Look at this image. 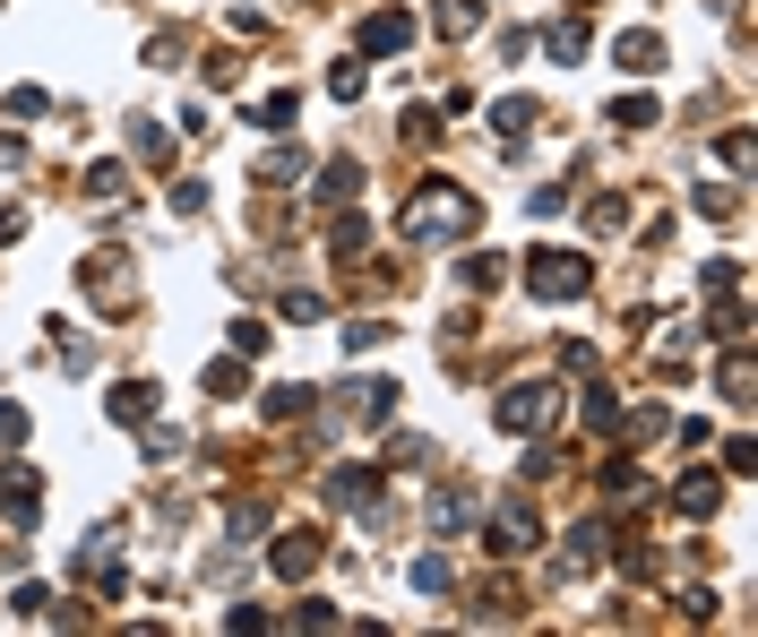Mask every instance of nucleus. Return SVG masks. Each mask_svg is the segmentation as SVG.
<instances>
[{
	"instance_id": "f257e3e1",
	"label": "nucleus",
	"mask_w": 758,
	"mask_h": 637,
	"mask_svg": "<svg viewBox=\"0 0 758 637\" xmlns=\"http://www.w3.org/2000/svg\"><path fill=\"white\" fill-rule=\"evenodd\" d=\"M483 224V207H474V190H457L449 173H431L423 190L405 198V216H396V233L414 242V251H431V242H457V233H474Z\"/></svg>"
},
{
	"instance_id": "f03ea898",
	"label": "nucleus",
	"mask_w": 758,
	"mask_h": 637,
	"mask_svg": "<svg viewBox=\"0 0 758 637\" xmlns=\"http://www.w3.org/2000/svg\"><path fill=\"white\" fill-rule=\"evenodd\" d=\"M492 422L509 431V440H534V431H552V422H561V388H552V380L500 388V396H492Z\"/></svg>"
},
{
	"instance_id": "7ed1b4c3",
	"label": "nucleus",
	"mask_w": 758,
	"mask_h": 637,
	"mask_svg": "<svg viewBox=\"0 0 758 637\" xmlns=\"http://www.w3.org/2000/svg\"><path fill=\"white\" fill-rule=\"evenodd\" d=\"M587 285H594L587 251H526V293L534 302H578Z\"/></svg>"
},
{
	"instance_id": "20e7f679",
	"label": "nucleus",
	"mask_w": 758,
	"mask_h": 637,
	"mask_svg": "<svg viewBox=\"0 0 758 637\" xmlns=\"http://www.w3.org/2000/svg\"><path fill=\"white\" fill-rule=\"evenodd\" d=\"M534 535H543V517H534L526 491H500L492 517H483V542H492L500 560H518V551H534Z\"/></svg>"
},
{
	"instance_id": "39448f33",
	"label": "nucleus",
	"mask_w": 758,
	"mask_h": 637,
	"mask_svg": "<svg viewBox=\"0 0 758 637\" xmlns=\"http://www.w3.org/2000/svg\"><path fill=\"white\" fill-rule=\"evenodd\" d=\"M35 509H43V482H35V465H0V517H9V535H18V542L35 535Z\"/></svg>"
},
{
	"instance_id": "423d86ee",
	"label": "nucleus",
	"mask_w": 758,
	"mask_h": 637,
	"mask_svg": "<svg viewBox=\"0 0 758 637\" xmlns=\"http://www.w3.org/2000/svg\"><path fill=\"white\" fill-rule=\"evenodd\" d=\"M603 551H612V526H603V517H587V526H569L552 577H587V569H603Z\"/></svg>"
},
{
	"instance_id": "0eeeda50",
	"label": "nucleus",
	"mask_w": 758,
	"mask_h": 637,
	"mask_svg": "<svg viewBox=\"0 0 758 637\" xmlns=\"http://www.w3.org/2000/svg\"><path fill=\"white\" fill-rule=\"evenodd\" d=\"M354 43H363V52H380V61H388V52H405V43H414V9H371L363 27H354Z\"/></svg>"
},
{
	"instance_id": "6e6552de",
	"label": "nucleus",
	"mask_w": 758,
	"mask_h": 637,
	"mask_svg": "<svg viewBox=\"0 0 758 637\" xmlns=\"http://www.w3.org/2000/svg\"><path fill=\"white\" fill-rule=\"evenodd\" d=\"M78 276H87V293H96L104 311H121V302H130V267H121V251H96Z\"/></svg>"
},
{
	"instance_id": "1a4fd4ad",
	"label": "nucleus",
	"mask_w": 758,
	"mask_h": 637,
	"mask_svg": "<svg viewBox=\"0 0 758 637\" xmlns=\"http://www.w3.org/2000/svg\"><path fill=\"white\" fill-rule=\"evenodd\" d=\"M612 61H621L629 78H656V69H663V35L656 27H629L621 43H612Z\"/></svg>"
},
{
	"instance_id": "9d476101",
	"label": "nucleus",
	"mask_w": 758,
	"mask_h": 637,
	"mask_svg": "<svg viewBox=\"0 0 758 637\" xmlns=\"http://www.w3.org/2000/svg\"><path fill=\"white\" fill-rule=\"evenodd\" d=\"M112 422H121V431H147V422H156V380H121L112 388Z\"/></svg>"
},
{
	"instance_id": "9b49d317",
	"label": "nucleus",
	"mask_w": 758,
	"mask_h": 637,
	"mask_svg": "<svg viewBox=\"0 0 758 637\" xmlns=\"http://www.w3.org/2000/svg\"><path fill=\"white\" fill-rule=\"evenodd\" d=\"M328 500H336V509H363V500H380V465H336V474H328Z\"/></svg>"
},
{
	"instance_id": "f8f14e48",
	"label": "nucleus",
	"mask_w": 758,
	"mask_h": 637,
	"mask_svg": "<svg viewBox=\"0 0 758 637\" xmlns=\"http://www.w3.org/2000/svg\"><path fill=\"white\" fill-rule=\"evenodd\" d=\"M267 560H276V577H311L319 560H328V542H319V535H285Z\"/></svg>"
},
{
	"instance_id": "ddd939ff",
	"label": "nucleus",
	"mask_w": 758,
	"mask_h": 637,
	"mask_svg": "<svg viewBox=\"0 0 758 637\" xmlns=\"http://www.w3.org/2000/svg\"><path fill=\"white\" fill-rule=\"evenodd\" d=\"M465 526H474V491H465V482H449V491L431 500V535H465Z\"/></svg>"
},
{
	"instance_id": "4468645a",
	"label": "nucleus",
	"mask_w": 758,
	"mask_h": 637,
	"mask_svg": "<svg viewBox=\"0 0 758 637\" xmlns=\"http://www.w3.org/2000/svg\"><path fill=\"white\" fill-rule=\"evenodd\" d=\"M716 500H725V482H716V474H681V482H672V509H681V517H716Z\"/></svg>"
},
{
	"instance_id": "2eb2a0df",
	"label": "nucleus",
	"mask_w": 758,
	"mask_h": 637,
	"mask_svg": "<svg viewBox=\"0 0 758 637\" xmlns=\"http://www.w3.org/2000/svg\"><path fill=\"white\" fill-rule=\"evenodd\" d=\"M543 61H587V27H578V18H552V27H543Z\"/></svg>"
},
{
	"instance_id": "dca6fc26",
	"label": "nucleus",
	"mask_w": 758,
	"mask_h": 637,
	"mask_svg": "<svg viewBox=\"0 0 758 637\" xmlns=\"http://www.w3.org/2000/svg\"><path fill=\"white\" fill-rule=\"evenodd\" d=\"M354 190H363V164H354V156H328V164H319V198H328V207H345Z\"/></svg>"
},
{
	"instance_id": "f3484780",
	"label": "nucleus",
	"mask_w": 758,
	"mask_h": 637,
	"mask_svg": "<svg viewBox=\"0 0 758 637\" xmlns=\"http://www.w3.org/2000/svg\"><path fill=\"white\" fill-rule=\"evenodd\" d=\"M302 173H311V156L294 147V129H285V147H276V156H259V190H276V182H302Z\"/></svg>"
},
{
	"instance_id": "a211bd4d",
	"label": "nucleus",
	"mask_w": 758,
	"mask_h": 637,
	"mask_svg": "<svg viewBox=\"0 0 758 637\" xmlns=\"http://www.w3.org/2000/svg\"><path fill=\"white\" fill-rule=\"evenodd\" d=\"M396 396H405L396 380H363V388H354V422H388V414H396Z\"/></svg>"
},
{
	"instance_id": "6ab92c4d",
	"label": "nucleus",
	"mask_w": 758,
	"mask_h": 637,
	"mask_svg": "<svg viewBox=\"0 0 758 637\" xmlns=\"http://www.w3.org/2000/svg\"><path fill=\"white\" fill-rule=\"evenodd\" d=\"M78 190L96 198V207H121V198H130V173H121V164H87V182H78Z\"/></svg>"
},
{
	"instance_id": "aec40b11",
	"label": "nucleus",
	"mask_w": 758,
	"mask_h": 637,
	"mask_svg": "<svg viewBox=\"0 0 758 637\" xmlns=\"http://www.w3.org/2000/svg\"><path fill=\"white\" fill-rule=\"evenodd\" d=\"M698 336H716V345H741V336H750V311H741V302H716V311H707V327H698Z\"/></svg>"
},
{
	"instance_id": "412c9836",
	"label": "nucleus",
	"mask_w": 758,
	"mask_h": 637,
	"mask_svg": "<svg viewBox=\"0 0 758 637\" xmlns=\"http://www.w3.org/2000/svg\"><path fill=\"white\" fill-rule=\"evenodd\" d=\"M716 388H725V405H750V345H725V371H716Z\"/></svg>"
},
{
	"instance_id": "4be33fe9",
	"label": "nucleus",
	"mask_w": 758,
	"mask_h": 637,
	"mask_svg": "<svg viewBox=\"0 0 758 637\" xmlns=\"http://www.w3.org/2000/svg\"><path fill=\"white\" fill-rule=\"evenodd\" d=\"M250 121H259V129H276V138H285V129L302 121V96H294V87H276V96H259V112H250Z\"/></svg>"
},
{
	"instance_id": "5701e85b",
	"label": "nucleus",
	"mask_w": 758,
	"mask_h": 637,
	"mask_svg": "<svg viewBox=\"0 0 758 637\" xmlns=\"http://www.w3.org/2000/svg\"><path fill=\"white\" fill-rule=\"evenodd\" d=\"M267 422H311V388H267Z\"/></svg>"
},
{
	"instance_id": "b1692460",
	"label": "nucleus",
	"mask_w": 758,
	"mask_h": 637,
	"mask_svg": "<svg viewBox=\"0 0 758 637\" xmlns=\"http://www.w3.org/2000/svg\"><path fill=\"white\" fill-rule=\"evenodd\" d=\"M603 121H612V129H656L663 112H656V96H621L612 112H603Z\"/></svg>"
},
{
	"instance_id": "393cba45",
	"label": "nucleus",
	"mask_w": 758,
	"mask_h": 637,
	"mask_svg": "<svg viewBox=\"0 0 758 637\" xmlns=\"http://www.w3.org/2000/svg\"><path fill=\"white\" fill-rule=\"evenodd\" d=\"M431 18H440V35H474L483 27V0H440Z\"/></svg>"
},
{
	"instance_id": "a878e982",
	"label": "nucleus",
	"mask_w": 758,
	"mask_h": 637,
	"mask_svg": "<svg viewBox=\"0 0 758 637\" xmlns=\"http://www.w3.org/2000/svg\"><path fill=\"white\" fill-rule=\"evenodd\" d=\"M198 388H207V396H242V353L207 362V371H198Z\"/></svg>"
},
{
	"instance_id": "bb28decb",
	"label": "nucleus",
	"mask_w": 758,
	"mask_h": 637,
	"mask_svg": "<svg viewBox=\"0 0 758 637\" xmlns=\"http://www.w3.org/2000/svg\"><path fill=\"white\" fill-rule=\"evenodd\" d=\"M414 595H449V586H457V577H449V560H440V551H423V560H414Z\"/></svg>"
},
{
	"instance_id": "cd10ccee",
	"label": "nucleus",
	"mask_w": 758,
	"mask_h": 637,
	"mask_svg": "<svg viewBox=\"0 0 758 637\" xmlns=\"http://www.w3.org/2000/svg\"><path fill=\"white\" fill-rule=\"evenodd\" d=\"M259 526H267L259 500H233V509H225V535H233V542H259Z\"/></svg>"
},
{
	"instance_id": "c85d7f7f",
	"label": "nucleus",
	"mask_w": 758,
	"mask_h": 637,
	"mask_svg": "<svg viewBox=\"0 0 758 637\" xmlns=\"http://www.w3.org/2000/svg\"><path fill=\"white\" fill-rule=\"evenodd\" d=\"M363 242H371L363 207H354V216H336V233H328V251H336V258H354V251H363Z\"/></svg>"
},
{
	"instance_id": "c756f323",
	"label": "nucleus",
	"mask_w": 758,
	"mask_h": 637,
	"mask_svg": "<svg viewBox=\"0 0 758 637\" xmlns=\"http://www.w3.org/2000/svg\"><path fill=\"white\" fill-rule=\"evenodd\" d=\"M130 147H138L147 164H165V156H173V129H156V121H130Z\"/></svg>"
},
{
	"instance_id": "7c9ffc66",
	"label": "nucleus",
	"mask_w": 758,
	"mask_h": 637,
	"mask_svg": "<svg viewBox=\"0 0 758 637\" xmlns=\"http://www.w3.org/2000/svg\"><path fill=\"white\" fill-rule=\"evenodd\" d=\"M465 285H474V293H492V285H509V258H465Z\"/></svg>"
},
{
	"instance_id": "2f4dec72",
	"label": "nucleus",
	"mask_w": 758,
	"mask_h": 637,
	"mask_svg": "<svg viewBox=\"0 0 758 637\" xmlns=\"http://www.w3.org/2000/svg\"><path fill=\"white\" fill-rule=\"evenodd\" d=\"M345 336V353H371V345H388V318H354V327H336Z\"/></svg>"
},
{
	"instance_id": "473e14b6",
	"label": "nucleus",
	"mask_w": 758,
	"mask_h": 637,
	"mask_svg": "<svg viewBox=\"0 0 758 637\" xmlns=\"http://www.w3.org/2000/svg\"><path fill=\"white\" fill-rule=\"evenodd\" d=\"M698 285H707V293H741V258H707Z\"/></svg>"
},
{
	"instance_id": "72a5a7b5",
	"label": "nucleus",
	"mask_w": 758,
	"mask_h": 637,
	"mask_svg": "<svg viewBox=\"0 0 758 637\" xmlns=\"http://www.w3.org/2000/svg\"><path fill=\"white\" fill-rule=\"evenodd\" d=\"M587 431H621V405H612V388H587Z\"/></svg>"
},
{
	"instance_id": "f704fd0d",
	"label": "nucleus",
	"mask_w": 758,
	"mask_h": 637,
	"mask_svg": "<svg viewBox=\"0 0 758 637\" xmlns=\"http://www.w3.org/2000/svg\"><path fill=\"white\" fill-rule=\"evenodd\" d=\"M233 353H242V362L267 353V318H233Z\"/></svg>"
},
{
	"instance_id": "c9c22d12",
	"label": "nucleus",
	"mask_w": 758,
	"mask_h": 637,
	"mask_svg": "<svg viewBox=\"0 0 758 637\" xmlns=\"http://www.w3.org/2000/svg\"><path fill=\"white\" fill-rule=\"evenodd\" d=\"M328 96H336V104L363 96V61H336V69H328Z\"/></svg>"
},
{
	"instance_id": "e433bc0d",
	"label": "nucleus",
	"mask_w": 758,
	"mask_h": 637,
	"mask_svg": "<svg viewBox=\"0 0 758 637\" xmlns=\"http://www.w3.org/2000/svg\"><path fill=\"white\" fill-rule=\"evenodd\" d=\"M587 224H594V233H621V224H629V198H594Z\"/></svg>"
},
{
	"instance_id": "4c0bfd02",
	"label": "nucleus",
	"mask_w": 758,
	"mask_h": 637,
	"mask_svg": "<svg viewBox=\"0 0 758 637\" xmlns=\"http://www.w3.org/2000/svg\"><path fill=\"white\" fill-rule=\"evenodd\" d=\"M294 629H345V611L336 604H294Z\"/></svg>"
},
{
	"instance_id": "58836bf2",
	"label": "nucleus",
	"mask_w": 758,
	"mask_h": 637,
	"mask_svg": "<svg viewBox=\"0 0 758 637\" xmlns=\"http://www.w3.org/2000/svg\"><path fill=\"white\" fill-rule=\"evenodd\" d=\"M716 156H725L732 173H750V129H725V138H716Z\"/></svg>"
},
{
	"instance_id": "ea45409f",
	"label": "nucleus",
	"mask_w": 758,
	"mask_h": 637,
	"mask_svg": "<svg viewBox=\"0 0 758 637\" xmlns=\"http://www.w3.org/2000/svg\"><path fill=\"white\" fill-rule=\"evenodd\" d=\"M27 440V405H9V396H0V448H18Z\"/></svg>"
},
{
	"instance_id": "a19ab883",
	"label": "nucleus",
	"mask_w": 758,
	"mask_h": 637,
	"mask_svg": "<svg viewBox=\"0 0 758 637\" xmlns=\"http://www.w3.org/2000/svg\"><path fill=\"white\" fill-rule=\"evenodd\" d=\"M181 52H190L181 35H156V43H147V61H156V69H181Z\"/></svg>"
},
{
	"instance_id": "79ce46f5",
	"label": "nucleus",
	"mask_w": 758,
	"mask_h": 637,
	"mask_svg": "<svg viewBox=\"0 0 758 637\" xmlns=\"http://www.w3.org/2000/svg\"><path fill=\"white\" fill-rule=\"evenodd\" d=\"M207 87H242V61H233V52H207Z\"/></svg>"
},
{
	"instance_id": "37998d69",
	"label": "nucleus",
	"mask_w": 758,
	"mask_h": 637,
	"mask_svg": "<svg viewBox=\"0 0 758 637\" xmlns=\"http://www.w3.org/2000/svg\"><path fill=\"white\" fill-rule=\"evenodd\" d=\"M207 207V182H173V216H198Z\"/></svg>"
},
{
	"instance_id": "c03bdc74",
	"label": "nucleus",
	"mask_w": 758,
	"mask_h": 637,
	"mask_svg": "<svg viewBox=\"0 0 758 637\" xmlns=\"http://www.w3.org/2000/svg\"><path fill=\"white\" fill-rule=\"evenodd\" d=\"M388 457H396V465H423V457H431V440H414V431H396V440H388Z\"/></svg>"
},
{
	"instance_id": "a18cd8bd",
	"label": "nucleus",
	"mask_w": 758,
	"mask_h": 637,
	"mask_svg": "<svg viewBox=\"0 0 758 637\" xmlns=\"http://www.w3.org/2000/svg\"><path fill=\"white\" fill-rule=\"evenodd\" d=\"M698 207H707V216H725V224H732V216H741V190H698Z\"/></svg>"
},
{
	"instance_id": "49530a36",
	"label": "nucleus",
	"mask_w": 758,
	"mask_h": 637,
	"mask_svg": "<svg viewBox=\"0 0 758 637\" xmlns=\"http://www.w3.org/2000/svg\"><path fill=\"white\" fill-rule=\"evenodd\" d=\"M725 474H758V440H732L725 448Z\"/></svg>"
},
{
	"instance_id": "de8ad7c7",
	"label": "nucleus",
	"mask_w": 758,
	"mask_h": 637,
	"mask_svg": "<svg viewBox=\"0 0 758 637\" xmlns=\"http://www.w3.org/2000/svg\"><path fill=\"white\" fill-rule=\"evenodd\" d=\"M18 233H27V216H18V207H0V242H18Z\"/></svg>"
},
{
	"instance_id": "09e8293b",
	"label": "nucleus",
	"mask_w": 758,
	"mask_h": 637,
	"mask_svg": "<svg viewBox=\"0 0 758 637\" xmlns=\"http://www.w3.org/2000/svg\"><path fill=\"white\" fill-rule=\"evenodd\" d=\"M18 156H27V147H18V138H0V164H18Z\"/></svg>"
},
{
	"instance_id": "8fccbe9b",
	"label": "nucleus",
	"mask_w": 758,
	"mask_h": 637,
	"mask_svg": "<svg viewBox=\"0 0 758 637\" xmlns=\"http://www.w3.org/2000/svg\"><path fill=\"white\" fill-rule=\"evenodd\" d=\"M569 9H594V0H569Z\"/></svg>"
}]
</instances>
